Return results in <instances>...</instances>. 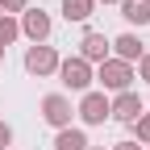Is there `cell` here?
Returning a JSON list of instances; mask_svg holds the SVG:
<instances>
[{
    "mask_svg": "<svg viewBox=\"0 0 150 150\" xmlns=\"http://www.w3.org/2000/svg\"><path fill=\"white\" fill-rule=\"evenodd\" d=\"M71 100L67 96H59V92H50V96H42V121L46 125H54V129H67L71 125Z\"/></svg>",
    "mask_w": 150,
    "mask_h": 150,
    "instance_id": "3957f363",
    "label": "cell"
},
{
    "mask_svg": "<svg viewBox=\"0 0 150 150\" xmlns=\"http://www.w3.org/2000/svg\"><path fill=\"white\" fill-rule=\"evenodd\" d=\"M0 59H4V46H0Z\"/></svg>",
    "mask_w": 150,
    "mask_h": 150,
    "instance_id": "44dd1931",
    "label": "cell"
},
{
    "mask_svg": "<svg viewBox=\"0 0 150 150\" xmlns=\"http://www.w3.org/2000/svg\"><path fill=\"white\" fill-rule=\"evenodd\" d=\"M88 150H104V146H88Z\"/></svg>",
    "mask_w": 150,
    "mask_h": 150,
    "instance_id": "ffe728a7",
    "label": "cell"
},
{
    "mask_svg": "<svg viewBox=\"0 0 150 150\" xmlns=\"http://www.w3.org/2000/svg\"><path fill=\"white\" fill-rule=\"evenodd\" d=\"M21 33L29 38L33 46H42L46 38H50V17H46L42 8H25V17H21Z\"/></svg>",
    "mask_w": 150,
    "mask_h": 150,
    "instance_id": "52a82bcc",
    "label": "cell"
},
{
    "mask_svg": "<svg viewBox=\"0 0 150 150\" xmlns=\"http://www.w3.org/2000/svg\"><path fill=\"white\" fill-rule=\"evenodd\" d=\"M92 79H100V88H108V92H129L134 67L121 63V59H104V63H100V71L92 75Z\"/></svg>",
    "mask_w": 150,
    "mask_h": 150,
    "instance_id": "6da1fadb",
    "label": "cell"
},
{
    "mask_svg": "<svg viewBox=\"0 0 150 150\" xmlns=\"http://www.w3.org/2000/svg\"><path fill=\"white\" fill-rule=\"evenodd\" d=\"M108 50H117L112 59H121V63L142 59V42H138V33H121V38H112V42H108Z\"/></svg>",
    "mask_w": 150,
    "mask_h": 150,
    "instance_id": "9c48e42d",
    "label": "cell"
},
{
    "mask_svg": "<svg viewBox=\"0 0 150 150\" xmlns=\"http://www.w3.org/2000/svg\"><path fill=\"white\" fill-rule=\"evenodd\" d=\"M138 79L150 83V54H142V59H138Z\"/></svg>",
    "mask_w": 150,
    "mask_h": 150,
    "instance_id": "2e32d148",
    "label": "cell"
},
{
    "mask_svg": "<svg viewBox=\"0 0 150 150\" xmlns=\"http://www.w3.org/2000/svg\"><path fill=\"white\" fill-rule=\"evenodd\" d=\"M104 4H121V0H104Z\"/></svg>",
    "mask_w": 150,
    "mask_h": 150,
    "instance_id": "d6986e66",
    "label": "cell"
},
{
    "mask_svg": "<svg viewBox=\"0 0 150 150\" xmlns=\"http://www.w3.org/2000/svg\"><path fill=\"white\" fill-rule=\"evenodd\" d=\"M25 71H29V75L59 71V54H54V46H29V50H25Z\"/></svg>",
    "mask_w": 150,
    "mask_h": 150,
    "instance_id": "5b68a950",
    "label": "cell"
},
{
    "mask_svg": "<svg viewBox=\"0 0 150 150\" xmlns=\"http://www.w3.org/2000/svg\"><path fill=\"white\" fill-rule=\"evenodd\" d=\"M112 150H142V146H138V142H117Z\"/></svg>",
    "mask_w": 150,
    "mask_h": 150,
    "instance_id": "ac0fdd59",
    "label": "cell"
},
{
    "mask_svg": "<svg viewBox=\"0 0 150 150\" xmlns=\"http://www.w3.org/2000/svg\"><path fill=\"white\" fill-rule=\"evenodd\" d=\"M121 17L129 25H146L150 21V0H121Z\"/></svg>",
    "mask_w": 150,
    "mask_h": 150,
    "instance_id": "30bf717a",
    "label": "cell"
},
{
    "mask_svg": "<svg viewBox=\"0 0 150 150\" xmlns=\"http://www.w3.org/2000/svg\"><path fill=\"white\" fill-rule=\"evenodd\" d=\"M79 59H83V63H104V59H108V38H104V33H83Z\"/></svg>",
    "mask_w": 150,
    "mask_h": 150,
    "instance_id": "ba28073f",
    "label": "cell"
},
{
    "mask_svg": "<svg viewBox=\"0 0 150 150\" xmlns=\"http://www.w3.org/2000/svg\"><path fill=\"white\" fill-rule=\"evenodd\" d=\"M134 134H138V142H146V146H150V112H142V117L134 121Z\"/></svg>",
    "mask_w": 150,
    "mask_h": 150,
    "instance_id": "5bb4252c",
    "label": "cell"
},
{
    "mask_svg": "<svg viewBox=\"0 0 150 150\" xmlns=\"http://www.w3.org/2000/svg\"><path fill=\"white\" fill-rule=\"evenodd\" d=\"M108 117L134 125L142 117V96H138V92H117V100H108Z\"/></svg>",
    "mask_w": 150,
    "mask_h": 150,
    "instance_id": "8992f818",
    "label": "cell"
},
{
    "mask_svg": "<svg viewBox=\"0 0 150 150\" xmlns=\"http://www.w3.org/2000/svg\"><path fill=\"white\" fill-rule=\"evenodd\" d=\"M75 112H79L88 125H104L108 121V96H104V92H83V100H79Z\"/></svg>",
    "mask_w": 150,
    "mask_h": 150,
    "instance_id": "277c9868",
    "label": "cell"
},
{
    "mask_svg": "<svg viewBox=\"0 0 150 150\" xmlns=\"http://www.w3.org/2000/svg\"><path fill=\"white\" fill-rule=\"evenodd\" d=\"M8 142H13V129H8V125H4V121H0V150H4V146H8Z\"/></svg>",
    "mask_w": 150,
    "mask_h": 150,
    "instance_id": "e0dca14e",
    "label": "cell"
},
{
    "mask_svg": "<svg viewBox=\"0 0 150 150\" xmlns=\"http://www.w3.org/2000/svg\"><path fill=\"white\" fill-rule=\"evenodd\" d=\"M17 33H21V25H17L13 17H4V13H0V46H8V42H17Z\"/></svg>",
    "mask_w": 150,
    "mask_h": 150,
    "instance_id": "4fadbf2b",
    "label": "cell"
},
{
    "mask_svg": "<svg viewBox=\"0 0 150 150\" xmlns=\"http://www.w3.org/2000/svg\"><path fill=\"white\" fill-rule=\"evenodd\" d=\"M25 4H29V0H0V13H25Z\"/></svg>",
    "mask_w": 150,
    "mask_h": 150,
    "instance_id": "9a60e30c",
    "label": "cell"
},
{
    "mask_svg": "<svg viewBox=\"0 0 150 150\" xmlns=\"http://www.w3.org/2000/svg\"><path fill=\"white\" fill-rule=\"evenodd\" d=\"M54 150H88V134L83 129H59V138H54Z\"/></svg>",
    "mask_w": 150,
    "mask_h": 150,
    "instance_id": "8fae6325",
    "label": "cell"
},
{
    "mask_svg": "<svg viewBox=\"0 0 150 150\" xmlns=\"http://www.w3.org/2000/svg\"><path fill=\"white\" fill-rule=\"evenodd\" d=\"M59 75H63V88H71V92H88L92 88V63H83L79 54L59 63Z\"/></svg>",
    "mask_w": 150,
    "mask_h": 150,
    "instance_id": "7a4b0ae2",
    "label": "cell"
},
{
    "mask_svg": "<svg viewBox=\"0 0 150 150\" xmlns=\"http://www.w3.org/2000/svg\"><path fill=\"white\" fill-rule=\"evenodd\" d=\"M92 8H96V0H63V17L67 21H88Z\"/></svg>",
    "mask_w": 150,
    "mask_h": 150,
    "instance_id": "7c38bea8",
    "label": "cell"
}]
</instances>
